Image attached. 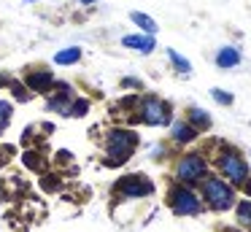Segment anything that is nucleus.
Returning a JSON list of instances; mask_svg holds the SVG:
<instances>
[{"label": "nucleus", "instance_id": "412c9836", "mask_svg": "<svg viewBox=\"0 0 251 232\" xmlns=\"http://www.w3.org/2000/svg\"><path fill=\"white\" fill-rule=\"evenodd\" d=\"M122 84H125V86H135V89H141V81H138V78H125Z\"/></svg>", "mask_w": 251, "mask_h": 232}, {"label": "nucleus", "instance_id": "1a4fd4ad", "mask_svg": "<svg viewBox=\"0 0 251 232\" xmlns=\"http://www.w3.org/2000/svg\"><path fill=\"white\" fill-rule=\"evenodd\" d=\"M170 135H173V140L178 146H186V143H192V140H197V135H200V132H197L186 119H178V122L170 124Z\"/></svg>", "mask_w": 251, "mask_h": 232}, {"label": "nucleus", "instance_id": "4be33fe9", "mask_svg": "<svg viewBox=\"0 0 251 232\" xmlns=\"http://www.w3.org/2000/svg\"><path fill=\"white\" fill-rule=\"evenodd\" d=\"M243 192H246V194H249V197H251V178H249V181L243 183Z\"/></svg>", "mask_w": 251, "mask_h": 232}, {"label": "nucleus", "instance_id": "6e6552de", "mask_svg": "<svg viewBox=\"0 0 251 232\" xmlns=\"http://www.w3.org/2000/svg\"><path fill=\"white\" fill-rule=\"evenodd\" d=\"M122 46L132 49V52H138V54H151L154 49H157V41H154V35L135 32V35H125V38H122Z\"/></svg>", "mask_w": 251, "mask_h": 232}, {"label": "nucleus", "instance_id": "423d86ee", "mask_svg": "<svg viewBox=\"0 0 251 232\" xmlns=\"http://www.w3.org/2000/svg\"><path fill=\"white\" fill-rule=\"evenodd\" d=\"M138 116L143 124L149 127H165V124H173V108L157 95H146L138 103Z\"/></svg>", "mask_w": 251, "mask_h": 232}, {"label": "nucleus", "instance_id": "6ab92c4d", "mask_svg": "<svg viewBox=\"0 0 251 232\" xmlns=\"http://www.w3.org/2000/svg\"><path fill=\"white\" fill-rule=\"evenodd\" d=\"M8 122H11V103L0 100V129H6Z\"/></svg>", "mask_w": 251, "mask_h": 232}, {"label": "nucleus", "instance_id": "a211bd4d", "mask_svg": "<svg viewBox=\"0 0 251 232\" xmlns=\"http://www.w3.org/2000/svg\"><path fill=\"white\" fill-rule=\"evenodd\" d=\"M87 111H89V103L84 100V97H78V100L71 103V111H68V116H84Z\"/></svg>", "mask_w": 251, "mask_h": 232}, {"label": "nucleus", "instance_id": "2eb2a0df", "mask_svg": "<svg viewBox=\"0 0 251 232\" xmlns=\"http://www.w3.org/2000/svg\"><path fill=\"white\" fill-rule=\"evenodd\" d=\"M78 59H81V49H78V46L62 49V52L54 54V62H57V65H76Z\"/></svg>", "mask_w": 251, "mask_h": 232}, {"label": "nucleus", "instance_id": "5701e85b", "mask_svg": "<svg viewBox=\"0 0 251 232\" xmlns=\"http://www.w3.org/2000/svg\"><path fill=\"white\" fill-rule=\"evenodd\" d=\"M81 3H84V5H89V3H98V0H81Z\"/></svg>", "mask_w": 251, "mask_h": 232}, {"label": "nucleus", "instance_id": "dca6fc26", "mask_svg": "<svg viewBox=\"0 0 251 232\" xmlns=\"http://www.w3.org/2000/svg\"><path fill=\"white\" fill-rule=\"evenodd\" d=\"M235 216L240 227H251V200H238L235 203Z\"/></svg>", "mask_w": 251, "mask_h": 232}, {"label": "nucleus", "instance_id": "f8f14e48", "mask_svg": "<svg viewBox=\"0 0 251 232\" xmlns=\"http://www.w3.org/2000/svg\"><path fill=\"white\" fill-rule=\"evenodd\" d=\"M130 19H132V25H135V27H141V30H143V35H157L159 27H157V22H154L149 14H143V11H132Z\"/></svg>", "mask_w": 251, "mask_h": 232}, {"label": "nucleus", "instance_id": "b1692460", "mask_svg": "<svg viewBox=\"0 0 251 232\" xmlns=\"http://www.w3.org/2000/svg\"><path fill=\"white\" fill-rule=\"evenodd\" d=\"M27 3H33V0H27Z\"/></svg>", "mask_w": 251, "mask_h": 232}, {"label": "nucleus", "instance_id": "20e7f679", "mask_svg": "<svg viewBox=\"0 0 251 232\" xmlns=\"http://www.w3.org/2000/svg\"><path fill=\"white\" fill-rule=\"evenodd\" d=\"M176 183H184V186H195L202 178L208 176V159L200 151H186L178 156L176 162Z\"/></svg>", "mask_w": 251, "mask_h": 232}, {"label": "nucleus", "instance_id": "9d476101", "mask_svg": "<svg viewBox=\"0 0 251 232\" xmlns=\"http://www.w3.org/2000/svg\"><path fill=\"white\" fill-rule=\"evenodd\" d=\"M240 49H235V46H222L216 52V57H213V62H216V68H222V70H232V68H238L240 65Z\"/></svg>", "mask_w": 251, "mask_h": 232}, {"label": "nucleus", "instance_id": "aec40b11", "mask_svg": "<svg viewBox=\"0 0 251 232\" xmlns=\"http://www.w3.org/2000/svg\"><path fill=\"white\" fill-rule=\"evenodd\" d=\"M14 95H17L19 100H27V89H25L22 84H14Z\"/></svg>", "mask_w": 251, "mask_h": 232}, {"label": "nucleus", "instance_id": "ddd939ff", "mask_svg": "<svg viewBox=\"0 0 251 232\" xmlns=\"http://www.w3.org/2000/svg\"><path fill=\"white\" fill-rule=\"evenodd\" d=\"M51 81H54V78H51L49 70H41V73H30L27 84H30V89H33V92H46Z\"/></svg>", "mask_w": 251, "mask_h": 232}, {"label": "nucleus", "instance_id": "f3484780", "mask_svg": "<svg viewBox=\"0 0 251 232\" xmlns=\"http://www.w3.org/2000/svg\"><path fill=\"white\" fill-rule=\"evenodd\" d=\"M211 97L219 103V105H232V103H235V97L229 95L227 89H219V86H213V89H211Z\"/></svg>", "mask_w": 251, "mask_h": 232}, {"label": "nucleus", "instance_id": "7ed1b4c3", "mask_svg": "<svg viewBox=\"0 0 251 232\" xmlns=\"http://www.w3.org/2000/svg\"><path fill=\"white\" fill-rule=\"evenodd\" d=\"M216 167H219V176H222L229 186H243V183L251 178L249 176V162H246V156L240 154V151L229 149V146H224V149L219 151Z\"/></svg>", "mask_w": 251, "mask_h": 232}, {"label": "nucleus", "instance_id": "4468645a", "mask_svg": "<svg viewBox=\"0 0 251 232\" xmlns=\"http://www.w3.org/2000/svg\"><path fill=\"white\" fill-rule=\"evenodd\" d=\"M168 59H170V65H173V68L178 70L181 76H189V73H192V62L184 57V54L176 52V49H168Z\"/></svg>", "mask_w": 251, "mask_h": 232}, {"label": "nucleus", "instance_id": "9b49d317", "mask_svg": "<svg viewBox=\"0 0 251 232\" xmlns=\"http://www.w3.org/2000/svg\"><path fill=\"white\" fill-rule=\"evenodd\" d=\"M186 122H189L192 127L197 129V132H205V129H211L213 119H211V113H208L205 108H200V105H192L189 111H186Z\"/></svg>", "mask_w": 251, "mask_h": 232}, {"label": "nucleus", "instance_id": "39448f33", "mask_svg": "<svg viewBox=\"0 0 251 232\" xmlns=\"http://www.w3.org/2000/svg\"><path fill=\"white\" fill-rule=\"evenodd\" d=\"M168 205L176 216H200L205 208L195 186H184V183H173L168 189Z\"/></svg>", "mask_w": 251, "mask_h": 232}, {"label": "nucleus", "instance_id": "f257e3e1", "mask_svg": "<svg viewBox=\"0 0 251 232\" xmlns=\"http://www.w3.org/2000/svg\"><path fill=\"white\" fill-rule=\"evenodd\" d=\"M200 197L202 205H208L211 210L222 213V210L235 208L238 197H235V186H229L222 176H205L200 181Z\"/></svg>", "mask_w": 251, "mask_h": 232}, {"label": "nucleus", "instance_id": "0eeeda50", "mask_svg": "<svg viewBox=\"0 0 251 232\" xmlns=\"http://www.w3.org/2000/svg\"><path fill=\"white\" fill-rule=\"evenodd\" d=\"M114 192L119 194L122 200H141V197H149V194L154 192V183L149 181L146 176H141V173H135V176H125L116 181Z\"/></svg>", "mask_w": 251, "mask_h": 232}, {"label": "nucleus", "instance_id": "f03ea898", "mask_svg": "<svg viewBox=\"0 0 251 232\" xmlns=\"http://www.w3.org/2000/svg\"><path fill=\"white\" fill-rule=\"evenodd\" d=\"M138 149V132L135 129H125L116 127L105 132V156H108V165H122L127 162Z\"/></svg>", "mask_w": 251, "mask_h": 232}]
</instances>
